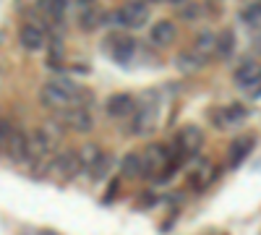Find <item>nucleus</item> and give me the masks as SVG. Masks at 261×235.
I'll list each match as a JSON object with an SVG mask.
<instances>
[{
    "label": "nucleus",
    "mask_w": 261,
    "mask_h": 235,
    "mask_svg": "<svg viewBox=\"0 0 261 235\" xmlns=\"http://www.w3.org/2000/svg\"><path fill=\"white\" fill-rule=\"evenodd\" d=\"M107 47H110V53L118 63H125V60H130V55H134V39H130L128 34H113L110 39H107Z\"/></svg>",
    "instance_id": "12"
},
{
    "label": "nucleus",
    "mask_w": 261,
    "mask_h": 235,
    "mask_svg": "<svg viewBox=\"0 0 261 235\" xmlns=\"http://www.w3.org/2000/svg\"><path fill=\"white\" fill-rule=\"evenodd\" d=\"M191 178L199 183V186H204L209 178H212V165L209 162H204V160H199V162H193V170H191Z\"/></svg>",
    "instance_id": "21"
},
{
    "label": "nucleus",
    "mask_w": 261,
    "mask_h": 235,
    "mask_svg": "<svg viewBox=\"0 0 261 235\" xmlns=\"http://www.w3.org/2000/svg\"><path fill=\"white\" fill-rule=\"evenodd\" d=\"M6 152L11 154L13 162H29V136L18 128L8 131V141H6Z\"/></svg>",
    "instance_id": "8"
},
{
    "label": "nucleus",
    "mask_w": 261,
    "mask_h": 235,
    "mask_svg": "<svg viewBox=\"0 0 261 235\" xmlns=\"http://www.w3.org/2000/svg\"><path fill=\"white\" fill-rule=\"evenodd\" d=\"M39 99H42V105H47L53 110L73 108V105H79V87L68 76H55L42 87Z\"/></svg>",
    "instance_id": "1"
},
{
    "label": "nucleus",
    "mask_w": 261,
    "mask_h": 235,
    "mask_svg": "<svg viewBox=\"0 0 261 235\" xmlns=\"http://www.w3.org/2000/svg\"><path fill=\"white\" fill-rule=\"evenodd\" d=\"M235 84L241 89H246L251 99H258L261 97V63L246 60L243 66H238L235 68Z\"/></svg>",
    "instance_id": "2"
},
{
    "label": "nucleus",
    "mask_w": 261,
    "mask_h": 235,
    "mask_svg": "<svg viewBox=\"0 0 261 235\" xmlns=\"http://www.w3.org/2000/svg\"><path fill=\"white\" fill-rule=\"evenodd\" d=\"M243 120H246V110L241 105H230V108L214 110V125L217 128H230V125H238Z\"/></svg>",
    "instance_id": "13"
},
{
    "label": "nucleus",
    "mask_w": 261,
    "mask_h": 235,
    "mask_svg": "<svg viewBox=\"0 0 261 235\" xmlns=\"http://www.w3.org/2000/svg\"><path fill=\"white\" fill-rule=\"evenodd\" d=\"M175 34H178V29H175V24L172 21H157L154 27H151V32H149V39L154 42V45H160V47H167L172 39H175Z\"/></svg>",
    "instance_id": "15"
},
{
    "label": "nucleus",
    "mask_w": 261,
    "mask_h": 235,
    "mask_svg": "<svg viewBox=\"0 0 261 235\" xmlns=\"http://www.w3.org/2000/svg\"><path fill=\"white\" fill-rule=\"evenodd\" d=\"M232 50H235V34H232L230 29H225V32L217 34V50H214V53L220 55V58H230Z\"/></svg>",
    "instance_id": "17"
},
{
    "label": "nucleus",
    "mask_w": 261,
    "mask_h": 235,
    "mask_svg": "<svg viewBox=\"0 0 261 235\" xmlns=\"http://www.w3.org/2000/svg\"><path fill=\"white\" fill-rule=\"evenodd\" d=\"M105 110H107L110 118H130L134 110H136V105H134V97L130 94H113L110 99H107Z\"/></svg>",
    "instance_id": "11"
},
{
    "label": "nucleus",
    "mask_w": 261,
    "mask_h": 235,
    "mask_svg": "<svg viewBox=\"0 0 261 235\" xmlns=\"http://www.w3.org/2000/svg\"><path fill=\"white\" fill-rule=\"evenodd\" d=\"M243 21L251 29H261V3H253L243 11Z\"/></svg>",
    "instance_id": "24"
},
{
    "label": "nucleus",
    "mask_w": 261,
    "mask_h": 235,
    "mask_svg": "<svg viewBox=\"0 0 261 235\" xmlns=\"http://www.w3.org/2000/svg\"><path fill=\"white\" fill-rule=\"evenodd\" d=\"M99 157H102V152H99V146H94V144H84V149H79L81 170H92Z\"/></svg>",
    "instance_id": "19"
},
{
    "label": "nucleus",
    "mask_w": 261,
    "mask_h": 235,
    "mask_svg": "<svg viewBox=\"0 0 261 235\" xmlns=\"http://www.w3.org/2000/svg\"><path fill=\"white\" fill-rule=\"evenodd\" d=\"M39 8L50 18H60L63 11H65V0H39Z\"/></svg>",
    "instance_id": "23"
},
{
    "label": "nucleus",
    "mask_w": 261,
    "mask_h": 235,
    "mask_svg": "<svg viewBox=\"0 0 261 235\" xmlns=\"http://www.w3.org/2000/svg\"><path fill=\"white\" fill-rule=\"evenodd\" d=\"M120 167H123V173H125L128 178H136V175H144V165H141V154H136V152H130V154H125V157H123V162H120Z\"/></svg>",
    "instance_id": "18"
},
{
    "label": "nucleus",
    "mask_w": 261,
    "mask_h": 235,
    "mask_svg": "<svg viewBox=\"0 0 261 235\" xmlns=\"http://www.w3.org/2000/svg\"><path fill=\"white\" fill-rule=\"evenodd\" d=\"M206 63V58H201L199 53H180L178 55V68L183 71V73H193V71H199L201 66Z\"/></svg>",
    "instance_id": "16"
},
{
    "label": "nucleus",
    "mask_w": 261,
    "mask_h": 235,
    "mask_svg": "<svg viewBox=\"0 0 261 235\" xmlns=\"http://www.w3.org/2000/svg\"><path fill=\"white\" fill-rule=\"evenodd\" d=\"M253 146H256L253 136H238V139H232V144H230V162H232V167L241 165L253 152Z\"/></svg>",
    "instance_id": "14"
},
{
    "label": "nucleus",
    "mask_w": 261,
    "mask_h": 235,
    "mask_svg": "<svg viewBox=\"0 0 261 235\" xmlns=\"http://www.w3.org/2000/svg\"><path fill=\"white\" fill-rule=\"evenodd\" d=\"M97 21H99V16H97V11H86V13L81 16V24H84L86 29H92V27L97 24Z\"/></svg>",
    "instance_id": "25"
},
{
    "label": "nucleus",
    "mask_w": 261,
    "mask_h": 235,
    "mask_svg": "<svg viewBox=\"0 0 261 235\" xmlns=\"http://www.w3.org/2000/svg\"><path fill=\"white\" fill-rule=\"evenodd\" d=\"M8 131H11V125L6 120H0V149H6V141H8Z\"/></svg>",
    "instance_id": "26"
},
{
    "label": "nucleus",
    "mask_w": 261,
    "mask_h": 235,
    "mask_svg": "<svg viewBox=\"0 0 261 235\" xmlns=\"http://www.w3.org/2000/svg\"><path fill=\"white\" fill-rule=\"evenodd\" d=\"M167 3H180V0H167Z\"/></svg>",
    "instance_id": "30"
},
{
    "label": "nucleus",
    "mask_w": 261,
    "mask_h": 235,
    "mask_svg": "<svg viewBox=\"0 0 261 235\" xmlns=\"http://www.w3.org/2000/svg\"><path fill=\"white\" fill-rule=\"evenodd\" d=\"M144 3H157V0H144Z\"/></svg>",
    "instance_id": "28"
},
{
    "label": "nucleus",
    "mask_w": 261,
    "mask_h": 235,
    "mask_svg": "<svg viewBox=\"0 0 261 235\" xmlns=\"http://www.w3.org/2000/svg\"><path fill=\"white\" fill-rule=\"evenodd\" d=\"M110 167H113L110 157H107V154H102V157L94 162V167L89 170V175H92L94 180H105V178H107V173H110Z\"/></svg>",
    "instance_id": "22"
},
{
    "label": "nucleus",
    "mask_w": 261,
    "mask_h": 235,
    "mask_svg": "<svg viewBox=\"0 0 261 235\" xmlns=\"http://www.w3.org/2000/svg\"><path fill=\"white\" fill-rule=\"evenodd\" d=\"M180 16H183L186 21H188V18L193 21L196 16H199V6H191V8H183V11H180Z\"/></svg>",
    "instance_id": "27"
},
{
    "label": "nucleus",
    "mask_w": 261,
    "mask_h": 235,
    "mask_svg": "<svg viewBox=\"0 0 261 235\" xmlns=\"http://www.w3.org/2000/svg\"><path fill=\"white\" fill-rule=\"evenodd\" d=\"M60 125L71 128L76 134H89L94 128V120H92V113L81 108V105H73V108H65L60 110Z\"/></svg>",
    "instance_id": "4"
},
{
    "label": "nucleus",
    "mask_w": 261,
    "mask_h": 235,
    "mask_svg": "<svg viewBox=\"0 0 261 235\" xmlns=\"http://www.w3.org/2000/svg\"><path fill=\"white\" fill-rule=\"evenodd\" d=\"M50 170L53 175L60 178V180H71L81 173V160H79V152H73V149H68V152L58 154L53 162H50Z\"/></svg>",
    "instance_id": "6"
},
{
    "label": "nucleus",
    "mask_w": 261,
    "mask_h": 235,
    "mask_svg": "<svg viewBox=\"0 0 261 235\" xmlns=\"http://www.w3.org/2000/svg\"><path fill=\"white\" fill-rule=\"evenodd\" d=\"M141 165H144V175L157 178L167 165V149H162L160 144H149L146 152L141 154Z\"/></svg>",
    "instance_id": "7"
},
{
    "label": "nucleus",
    "mask_w": 261,
    "mask_h": 235,
    "mask_svg": "<svg viewBox=\"0 0 261 235\" xmlns=\"http://www.w3.org/2000/svg\"><path fill=\"white\" fill-rule=\"evenodd\" d=\"M18 42H21V47H27V50H42L47 45V34L42 27H34V24H24L18 29Z\"/></svg>",
    "instance_id": "9"
},
{
    "label": "nucleus",
    "mask_w": 261,
    "mask_h": 235,
    "mask_svg": "<svg viewBox=\"0 0 261 235\" xmlns=\"http://www.w3.org/2000/svg\"><path fill=\"white\" fill-rule=\"evenodd\" d=\"M118 21L128 29H139L149 21V6L144 0H128V3L118 11Z\"/></svg>",
    "instance_id": "5"
},
{
    "label": "nucleus",
    "mask_w": 261,
    "mask_h": 235,
    "mask_svg": "<svg viewBox=\"0 0 261 235\" xmlns=\"http://www.w3.org/2000/svg\"><path fill=\"white\" fill-rule=\"evenodd\" d=\"M81 3H94V0H81Z\"/></svg>",
    "instance_id": "29"
},
{
    "label": "nucleus",
    "mask_w": 261,
    "mask_h": 235,
    "mask_svg": "<svg viewBox=\"0 0 261 235\" xmlns=\"http://www.w3.org/2000/svg\"><path fill=\"white\" fill-rule=\"evenodd\" d=\"M172 146L178 149V154L183 160L196 157L201 152V146H204V131L199 125H186V128H180V134L175 136V144H172Z\"/></svg>",
    "instance_id": "3"
},
{
    "label": "nucleus",
    "mask_w": 261,
    "mask_h": 235,
    "mask_svg": "<svg viewBox=\"0 0 261 235\" xmlns=\"http://www.w3.org/2000/svg\"><path fill=\"white\" fill-rule=\"evenodd\" d=\"M134 134L144 136V134H151L157 125V105H149V108H139L134 110Z\"/></svg>",
    "instance_id": "10"
},
{
    "label": "nucleus",
    "mask_w": 261,
    "mask_h": 235,
    "mask_svg": "<svg viewBox=\"0 0 261 235\" xmlns=\"http://www.w3.org/2000/svg\"><path fill=\"white\" fill-rule=\"evenodd\" d=\"M217 50V34L214 32H201L199 39H196V53L201 58H209V53Z\"/></svg>",
    "instance_id": "20"
}]
</instances>
